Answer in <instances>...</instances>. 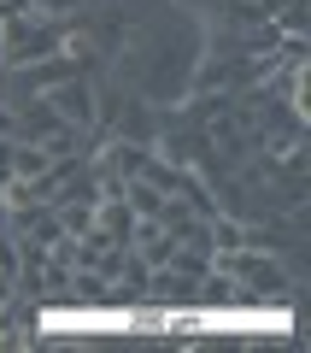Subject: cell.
Masks as SVG:
<instances>
[{
  "label": "cell",
  "mask_w": 311,
  "mask_h": 353,
  "mask_svg": "<svg viewBox=\"0 0 311 353\" xmlns=\"http://www.w3.org/2000/svg\"><path fill=\"white\" fill-rule=\"evenodd\" d=\"M0 206H6V212H24V206H41V201L30 194L24 176H6V183H0Z\"/></svg>",
  "instance_id": "cell-9"
},
{
  "label": "cell",
  "mask_w": 311,
  "mask_h": 353,
  "mask_svg": "<svg viewBox=\"0 0 311 353\" xmlns=\"http://www.w3.org/2000/svg\"><path fill=\"white\" fill-rule=\"evenodd\" d=\"M47 153H41V141H12V176H24V183H36L41 171H47Z\"/></svg>",
  "instance_id": "cell-8"
},
{
  "label": "cell",
  "mask_w": 311,
  "mask_h": 353,
  "mask_svg": "<svg viewBox=\"0 0 311 353\" xmlns=\"http://www.w3.org/2000/svg\"><path fill=\"white\" fill-rule=\"evenodd\" d=\"M41 101L53 106L59 124H76V130H88V136L100 130V94H94V83H88L83 71H71V77H59L53 88H41Z\"/></svg>",
  "instance_id": "cell-1"
},
{
  "label": "cell",
  "mask_w": 311,
  "mask_h": 353,
  "mask_svg": "<svg viewBox=\"0 0 311 353\" xmlns=\"http://www.w3.org/2000/svg\"><path fill=\"white\" fill-rule=\"evenodd\" d=\"M124 206H129V212H136V218H159L164 194L153 189V183H141V176H129V183H124Z\"/></svg>",
  "instance_id": "cell-7"
},
{
  "label": "cell",
  "mask_w": 311,
  "mask_h": 353,
  "mask_svg": "<svg viewBox=\"0 0 311 353\" xmlns=\"http://www.w3.org/2000/svg\"><path fill=\"white\" fill-rule=\"evenodd\" d=\"M94 236H106L112 248H129V230H136V212L124 206V194H94Z\"/></svg>",
  "instance_id": "cell-3"
},
{
  "label": "cell",
  "mask_w": 311,
  "mask_h": 353,
  "mask_svg": "<svg viewBox=\"0 0 311 353\" xmlns=\"http://www.w3.org/2000/svg\"><path fill=\"white\" fill-rule=\"evenodd\" d=\"M129 248H136L147 265H171V253H176V236L159 224V218H136V230H129Z\"/></svg>",
  "instance_id": "cell-4"
},
{
  "label": "cell",
  "mask_w": 311,
  "mask_h": 353,
  "mask_svg": "<svg viewBox=\"0 0 311 353\" xmlns=\"http://www.w3.org/2000/svg\"><path fill=\"white\" fill-rule=\"evenodd\" d=\"M24 6H30L36 18H65V12L76 6V0H24Z\"/></svg>",
  "instance_id": "cell-10"
},
{
  "label": "cell",
  "mask_w": 311,
  "mask_h": 353,
  "mask_svg": "<svg viewBox=\"0 0 311 353\" xmlns=\"http://www.w3.org/2000/svg\"><path fill=\"white\" fill-rule=\"evenodd\" d=\"M112 277H118V289H112V294H124V289L136 294V289H147V277H153V265L141 259L136 248H124V259H118V271H112Z\"/></svg>",
  "instance_id": "cell-6"
},
{
  "label": "cell",
  "mask_w": 311,
  "mask_h": 353,
  "mask_svg": "<svg viewBox=\"0 0 311 353\" xmlns=\"http://www.w3.org/2000/svg\"><path fill=\"white\" fill-rule=\"evenodd\" d=\"M47 212L59 218V230H65V236H83V230L94 224V194H88V201H53Z\"/></svg>",
  "instance_id": "cell-5"
},
{
  "label": "cell",
  "mask_w": 311,
  "mask_h": 353,
  "mask_svg": "<svg viewBox=\"0 0 311 353\" xmlns=\"http://www.w3.org/2000/svg\"><path fill=\"white\" fill-rule=\"evenodd\" d=\"M141 165H147V148H141V141H129V136H106V141L94 148L88 176H94V183H129Z\"/></svg>",
  "instance_id": "cell-2"
},
{
  "label": "cell",
  "mask_w": 311,
  "mask_h": 353,
  "mask_svg": "<svg viewBox=\"0 0 311 353\" xmlns=\"http://www.w3.org/2000/svg\"><path fill=\"white\" fill-rule=\"evenodd\" d=\"M6 176H12V141L0 136V183H6Z\"/></svg>",
  "instance_id": "cell-11"
},
{
  "label": "cell",
  "mask_w": 311,
  "mask_h": 353,
  "mask_svg": "<svg viewBox=\"0 0 311 353\" xmlns=\"http://www.w3.org/2000/svg\"><path fill=\"white\" fill-rule=\"evenodd\" d=\"M18 12H30L24 0H0V24H6V18H18Z\"/></svg>",
  "instance_id": "cell-12"
}]
</instances>
